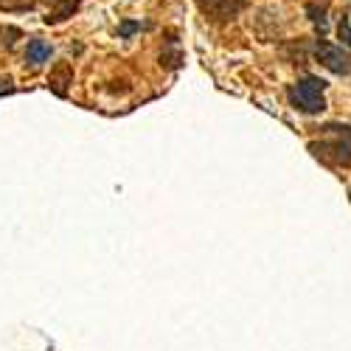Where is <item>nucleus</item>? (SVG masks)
Returning <instances> with one entry per match:
<instances>
[{"instance_id":"f257e3e1","label":"nucleus","mask_w":351,"mask_h":351,"mask_svg":"<svg viewBox=\"0 0 351 351\" xmlns=\"http://www.w3.org/2000/svg\"><path fill=\"white\" fill-rule=\"evenodd\" d=\"M320 132H329L335 135L337 141H312L309 143V149L317 155V158H324L329 163H337V166H351V127L348 124H326Z\"/></svg>"},{"instance_id":"20e7f679","label":"nucleus","mask_w":351,"mask_h":351,"mask_svg":"<svg viewBox=\"0 0 351 351\" xmlns=\"http://www.w3.org/2000/svg\"><path fill=\"white\" fill-rule=\"evenodd\" d=\"M315 56H317V62H324L332 73H348V71H351V60H348V53H346L343 48H337V45L317 43Z\"/></svg>"},{"instance_id":"7ed1b4c3","label":"nucleus","mask_w":351,"mask_h":351,"mask_svg":"<svg viewBox=\"0 0 351 351\" xmlns=\"http://www.w3.org/2000/svg\"><path fill=\"white\" fill-rule=\"evenodd\" d=\"M197 6L206 17L225 23V20L239 17V12L245 9V0H197Z\"/></svg>"},{"instance_id":"423d86ee","label":"nucleus","mask_w":351,"mask_h":351,"mask_svg":"<svg viewBox=\"0 0 351 351\" xmlns=\"http://www.w3.org/2000/svg\"><path fill=\"white\" fill-rule=\"evenodd\" d=\"M51 60V45L45 40H32L28 43V51H25V62L28 65H43Z\"/></svg>"},{"instance_id":"f8f14e48","label":"nucleus","mask_w":351,"mask_h":351,"mask_svg":"<svg viewBox=\"0 0 351 351\" xmlns=\"http://www.w3.org/2000/svg\"><path fill=\"white\" fill-rule=\"evenodd\" d=\"M0 9H9V12H14V0H0Z\"/></svg>"},{"instance_id":"f03ea898","label":"nucleus","mask_w":351,"mask_h":351,"mask_svg":"<svg viewBox=\"0 0 351 351\" xmlns=\"http://www.w3.org/2000/svg\"><path fill=\"white\" fill-rule=\"evenodd\" d=\"M324 90H326V82L317 79V76H306L301 79L298 84H292L287 96H289V104L306 112V115H317L326 110V99H324Z\"/></svg>"},{"instance_id":"0eeeda50","label":"nucleus","mask_w":351,"mask_h":351,"mask_svg":"<svg viewBox=\"0 0 351 351\" xmlns=\"http://www.w3.org/2000/svg\"><path fill=\"white\" fill-rule=\"evenodd\" d=\"M71 79H73V71H71V65H60L53 73H51V79H48V84L53 87V93H60V96H65V90H68V84H71Z\"/></svg>"},{"instance_id":"39448f33","label":"nucleus","mask_w":351,"mask_h":351,"mask_svg":"<svg viewBox=\"0 0 351 351\" xmlns=\"http://www.w3.org/2000/svg\"><path fill=\"white\" fill-rule=\"evenodd\" d=\"M79 6H82V0H56V3L51 6V12H48V17H45V23H48V25L62 23V20L73 17V12H76Z\"/></svg>"},{"instance_id":"9d476101","label":"nucleus","mask_w":351,"mask_h":351,"mask_svg":"<svg viewBox=\"0 0 351 351\" xmlns=\"http://www.w3.org/2000/svg\"><path fill=\"white\" fill-rule=\"evenodd\" d=\"M141 28H143V23H135V20H124V23H121V28H119V34H121V37H132L135 32H141Z\"/></svg>"},{"instance_id":"9b49d317","label":"nucleus","mask_w":351,"mask_h":351,"mask_svg":"<svg viewBox=\"0 0 351 351\" xmlns=\"http://www.w3.org/2000/svg\"><path fill=\"white\" fill-rule=\"evenodd\" d=\"M12 90H14L12 79H0V96H3V93H12Z\"/></svg>"},{"instance_id":"1a4fd4ad","label":"nucleus","mask_w":351,"mask_h":351,"mask_svg":"<svg viewBox=\"0 0 351 351\" xmlns=\"http://www.w3.org/2000/svg\"><path fill=\"white\" fill-rule=\"evenodd\" d=\"M337 34H340L343 45H346V48H351V20H348V17H343V20H340V25H337Z\"/></svg>"},{"instance_id":"6e6552de","label":"nucleus","mask_w":351,"mask_h":351,"mask_svg":"<svg viewBox=\"0 0 351 351\" xmlns=\"http://www.w3.org/2000/svg\"><path fill=\"white\" fill-rule=\"evenodd\" d=\"M306 12H309L312 23L320 28V32H326V12H324V9H317V6H306Z\"/></svg>"}]
</instances>
